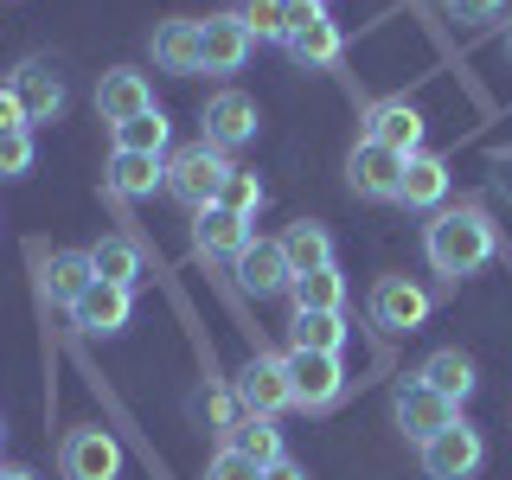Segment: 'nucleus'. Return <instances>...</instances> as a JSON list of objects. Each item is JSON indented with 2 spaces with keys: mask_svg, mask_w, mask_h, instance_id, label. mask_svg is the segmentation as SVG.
Returning <instances> with one entry per match:
<instances>
[{
  "mask_svg": "<svg viewBox=\"0 0 512 480\" xmlns=\"http://www.w3.org/2000/svg\"><path fill=\"white\" fill-rule=\"evenodd\" d=\"M423 250H429V269L448 282L474 276V269L493 263V250H500V231H493V218L480 212V205H448L436 212V224L423 231Z\"/></svg>",
  "mask_w": 512,
  "mask_h": 480,
  "instance_id": "nucleus-1",
  "label": "nucleus"
},
{
  "mask_svg": "<svg viewBox=\"0 0 512 480\" xmlns=\"http://www.w3.org/2000/svg\"><path fill=\"white\" fill-rule=\"evenodd\" d=\"M224 180H231V154H218L212 141H192L167 160V192L186 205V212H205V205H218Z\"/></svg>",
  "mask_w": 512,
  "mask_h": 480,
  "instance_id": "nucleus-2",
  "label": "nucleus"
},
{
  "mask_svg": "<svg viewBox=\"0 0 512 480\" xmlns=\"http://www.w3.org/2000/svg\"><path fill=\"white\" fill-rule=\"evenodd\" d=\"M282 372H288V391H295V410H333V404H340V391H346L340 352L288 346L282 352Z\"/></svg>",
  "mask_w": 512,
  "mask_h": 480,
  "instance_id": "nucleus-3",
  "label": "nucleus"
},
{
  "mask_svg": "<svg viewBox=\"0 0 512 480\" xmlns=\"http://www.w3.org/2000/svg\"><path fill=\"white\" fill-rule=\"evenodd\" d=\"M391 416H397V429L423 448L429 436H442L448 423H461V404H455V397H442V391H429L423 378H404V384H397V397H391Z\"/></svg>",
  "mask_w": 512,
  "mask_h": 480,
  "instance_id": "nucleus-4",
  "label": "nucleus"
},
{
  "mask_svg": "<svg viewBox=\"0 0 512 480\" xmlns=\"http://www.w3.org/2000/svg\"><path fill=\"white\" fill-rule=\"evenodd\" d=\"M480 461H487V442H480V429L468 423V416L423 442V474L429 480H474Z\"/></svg>",
  "mask_w": 512,
  "mask_h": 480,
  "instance_id": "nucleus-5",
  "label": "nucleus"
},
{
  "mask_svg": "<svg viewBox=\"0 0 512 480\" xmlns=\"http://www.w3.org/2000/svg\"><path fill=\"white\" fill-rule=\"evenodd\" d=\"M58 468H64V480H116L122 474V442L109 436V429L84 423V429H71V436H64Z\"/></svg>",
  "mask_w": 512,
  "mask_h": 480,
  "instance_id": "nucleus-6",
  "label": "nucleus"
},
{
  "mask_svg": "<svg viewBox=\"0 0 512 480\" xmlns=\"http://www.w3.org/2000/svg\"><path fill=\"white\" fill-rule=\"evenodd\" d=\"M250 52H256V39H250V26L237 20V7L199 20V71L231 77V71H244V64H250Z\"/></svg>",
  "mask_w": 512,
  "mask_h": 480,
  "instance_id": "nucleus-7",
  "label": "nucleus"
},
{
  "mask_svg": "<svg viewBox=\"0 0 512 480\" xmlns=\"http://www.w3.org/2000/svg\"><path fill=\"white\" fill-rule=\"evenodd\" d=\"M404 173H410V154L378 148V141H359L352 160H346V186L359 192V199H397V192H404Z\"/></svg>",
  "mask_w": 512,
  "mask_h": 480,
  "instance_id": "nucleus-8",
  "label": "nucleus"
},
{
  "mask_svg": "<svg viewBox=\"0 0 512 480\" xmlns=\"http://www.w3.org/2000/svg\"><path fill=\"white\" fill-rule=\"evenodd\" d=\"M205 141H212L218 154H237V148H250L256 141V128H263V116H256V96L244 90H218L212 103H205Z\"/></svg>",
  "mask_w": 512,
  "mask_h": 480,
  "instance_id": "nucleus-9",
  "label": "nucleus"
},
{
  "mask_svg": "<svg viewBox=\"0 0 512 480\" xmlns=\"http://www.w3.org/2000/svg\"><path fill=\"white\" fill-rule=\"evenodd\" d=\"M282 45H288V58L308 64V71H327V64H340V52H346V39H340V26L327 20V7H295Z\"/></svg>",
  "mask_w": 512,
  "mask_h": 480,
  "instance_id": "nucleus-10",
  "label": "nucleus"
},
{
  "mask_svg": "<svg viewBox=\"0 0 512 480\" xmlns=\"http://www.w3.org/2000/svg\"><path fill=\"white\" fill-rule=\"evenodd\" d=\"M13 96H20V109H26V128H32V122H58L64 103H71L64 71H58L52 58H26L20 71H13Z\"/></svg>",
  "mask_w": 512,
  "mask_h": 480,
  "instance_id": "nucleus-11",
  "label": "nucleus"
},
{
  "mask_svg": "<svg viewBox=\"0 0 512 480\" xmlns=\"http://www.w3.org/2000/svg\"><path fill=\"white\" fill-rule=\"evenodd\" d=\"M429 320V295L410 276H378L372 282V327L384 333H416Z\"/></svg>",
  "mask_w": 512,
  "mask_h": 480,
  "instance_id": "nucleus-12",
  "label": "nucleus"
},
{
  "mask_svg": "<svg viewBox=\"0 0 512 480\" xmlns=\"http://www.w3.org/2000/svg\"><path fill=\"white\" fill-rule=\"evenodd\" d=\"M237 404H244L250 416H282V410H295V391H288V372H282V359H256L237 372Z\"/></svg>",
  "mask_w": 512,
  "mask_h": 480,
  "instance_id": "nucleus-13",
  "label": "nucleus"
},
{
  "mask_svg": "<svg viewBox=\"0 0 512 480\" xmlns=\"http://www.w3.org/2000/svg\"><path fill=\"white\" fill-rule=\"evenodd\" d=\"M148 109H154V90H148V77H141V71L116 64V71L96 77V116H103L109 128H122V122H135V116H148Z\"/></svg>",
  "mask_w": 512,
  "mask_h": 480,
  "instance_id": "nucleus-14",
  "label": "nucleus"
},
{
  "mask_svg": "<svg viewBox=\"0 0 512 480\" xmlns=\"http://www.w3.org/2000/svg\"><path fill=\"white\" fill-rule=\"evenodd\" d=\"M365 141H378V148H397V154H423V109H416L410 96L372 103V109H365Z\"/></svg>",
  "mask_w": 512,
  "mask_h": 480,
  "instance_id": "nucleus-15",
  "label": "nucleus"
},
{
  "mask_svg": "<svg viewBox=\"0 0 512 480\" xmlns=\"http://www.w3.org/2000/svg\"><path fill=\"white\" fill-rule=\"evenodd\" d=\"M231 269H237V282H244L256 301L288 295V282H295V269H288V256H282V237H250V250L237 256Z\"/></svg>",
  "mask_w": 512,
  "mask_h": 480,
  "instance_id": "nucleus-16",
  "label": "nucleus"
},
{
  "mask_svg": "<svg viewBox=\"0 0 512 480\" xmlns=\"http://www.w3.org/2000/svg\"><path fill=\"white\" fill-rule=\"evenodd\" d=\"M192 250H199V256H224V263H237V256L250 250V218L224 212V205H205V212H192Z\"/></svg>",
  "mask_w": 512,
  "mask_h": 480,
  "instance_id": "nucleus-17",
  "label": "nucleus"
},
{
  "mask_svg": "<svg viewBox=\"0 0 512 480\" xmlns=\"http://www.w3.org/2000/svg\"><path fill=\"white\" fill-rule=\"evenodd\" d=\"M128 314H135V288H116V282H90L84 301L71 308V320L84 333H122Z\"/></svg>",
  "mask_w": 512,
  "mask_h": 480,
  "instance_id": "nucleus-18",
  "label": "nucleus"
},
{
  "mask_svg": "<svg viewBox=\"0 0 512 480\" xmlns=\"http://www.w3.org/2000/svg\"><path fill=\"white\" fill-rule=\"evenodd\" d=\"M154 64L173 77L199 71V20H160L154 26Z\"/></svg>",
  "mask_w": 512,
  "mask_h": 480,
  "instance_id": "nucleus-19",
  "label": "nucleus"
},
{
  "mask_svg": "<svg viewBox=\"0 0 512 480\" xmlns=\"http://www.w3.org/2000/svg\"><path fill=\"white\" fill-rule=\"evenodd\" d=\"M442 199H448V160L442 154H410V173H404L397 205H410V212H436Z\"/></svg>",
  "mask_w": 512,
  "mask_h": 480,
  "instance_id": "nucleus-20",
  "label": "nucleus"
},
{
  "mask_svg": "<svg viewBox=\"0 0 512 480\" xmlns=\"http://www.w3.org/2000/svg\"><path fill=\"white\" fill-rule=\"evenodd\" d=\"M224 448H237L244 461H256V468H269V461H282V429L276 416H237L231 429H224Z\"/></svg>",
  "mask_w": 512,
  "mask_h": 480,
  "instance_id": "nucleus-21",
  "label": "nucleus"
},
{
  "mask_svg": "<svg viewBox=\"0 0 512 480\" xmlns=\"http://www.w3.org/2000/svg\"><path fill=\"white\" fill-rule=\"evenodd\" d=\"M109 192L116 199H148L154 186H167V160H154V154H109Z\"/></svg>",
  "mask_w": 512,
  "mask_h": 480,
  "instance_id": "nucleus-22",
  "label": "nucleus"
},
{
  "mask_svg": "<svg viewBox=\"0 0 512 480\" xmlns=\"http://www.w3.org/2000/svg\"><path fill=\"white\" fill-rule=\"evenodd\" d=\"M282 256H288V269H295V276L333 269V237H327V224H314V218L288 224V231H282Z\"/></svg>",
  "mask_w": 512,
  "mask_h": 480,
  "instance_id": "nucleus-23",
  "label": "nucleus"
},
{
  "mask_svg": "<svg viewBox=\"0 0 512 480\" xmlns=\"http://www.w3.org/2000/svg\"><path fill=\"white\" fill-rule=\"evenodd\" d=\"M416 378H423L429 391L455 397V404H468V391L480 384V378H474V359H468L461 346H442V352H429V359H423V372H416Z\"/></svg>",
  "mask_w": 512,
  "mask_h": 480,
  "instance_id": "nucleus-24",
  "label": "nucleus"
},
{
  "mask_svg": "<svg viewBox=\"0 0 512 480\" xmlns=\"http://www.w3.org/2000/svg\"><path fill=\"white\" fill-rule=\"evenodd\" d=\"M90 282H96V269H90V250H58L52 263H45V295H52V301H64V308H77Z\"/></svg>",
  "mask_w": 512,
  "mask_h": 480,
  "instance_id": "nucleus-25",
  "label": "nucleus"
},
{
  "mask_svg": "<svg viewBox=\"0 0 512 480\" xmlns=\"http://www.w3.org/2000/svg\"><path fill=\"white\" fill-rule=\"evenodd\" d=\"M288 295H295V314H340L346 308V276L340 269H314V276L288 282Z\"/></svg>",
  "mask_w": 512,
  "mask_h": 480,
  "instance_id": "nucleus-26",
  "label": "nucleus"
},
{
  "mask_svg": "<svg viewBox=\"0 0 512 480\" xmlns=\"http://www.w3.org/2000/svg\"><path fill=\"white\" fill-rule=\"evenodd\" d=\"M90 269H96V282L135 288L141 282V250L128 244V237H103V244H90Z\"/></svg>",
  "mask_w": 512,
  "mask_h": 480,
  "instance_id": "nucleus-27",
  "label": "nucleus"
},
{
  "mask_svg": "<svg viewBox=\"0 0 512 480\" xmlns=\"http://www.w3.org/2000/svg\"><path fill=\"white\" fill-rule=\"evenodd\" d=\"M173 148V122L160 116V109H148V116H135V122H122L116 128V154H167Z\"/></svg>",
  "mask_w": 512,
  "mask_h": 480,
  "instance_id": "nucleus-28",
  "label": "nucleus"
},
{
  "mask_svg": "<svg viewBox=\"0 0 512 480\" xmlns=\"http://www.w3.org/2000/svg\"><path fill=\"white\" fill-rule=\"evenodd\" d=\"M237 20L250 26V39H288V20H295V0H237Z\"/></svg>",
  "mask_w": 512,
  "mask_h": 480,
  "instance_id": "nucleus-29",
  "label": "nucleus"
},
{
  "mask_svg": "<svg viewBox=\"0 0 512 480\" xmlns=\"http://www.w3.org/2000/svg\"><path fill=\"white\" fill-rule=\"evenodd\" d=\"M288 340L308 352H340L346 346V320L340 314H295L288 320Z\"/></svg>",
  "mask_w": 512,
  "mask_h": 480,
  "instance_id": "nucleus-30",
  "label": "nucleus"
},
{
  "mask_svg": "<svg viewBox=\"0 0 512 480\" xmlns=\"http://www.w3.org/2000/svg\"><path fill=\"white\" fill-rule=\"evenodd\" d=\"M218 205H224V212H237V218H256V212H263V180H256V173H244V167H231V180H224Z\"/></svg>",
  "mask_w": 512,
  "mask_h": 480,
  "instance_id": "nucleus-31",
  "label": "nucleus"
},
{
  "mask_svg": "<svg viewBox=\"0 0 512 480\" xmlns=\"http://www.w3.org/2000/svg\"><path fill=\"white\" fill-rule=\"evenodd\" d=\"M39 148H32V128H13V135H0V180H26Z\"/></svg>",
  "mask_w": 512,
  "mask_h": 480,
  "instance_id": "nucleus-32",
  "label": "nucleus"
},
{
  "mask_svg": "<svg viewBox=\"0 0 512 480\" xmlns=\"http://www.w3.org/2000/svg\"><path fill=\"white\" fill-rule=\"evenodd\" d=\"M205 480H263V468H256V461H244L237 448H218L212 468H205Z\"/></svg>",
  "mask_w": 512,
  "mask_h": 480,
  "instance_id": "nucleus-33",
  "label": "nucleus"
},
{
  "mask_svg": "<svg viewBox=\"0 0 512 480\" xmlns=\"http://www.w3.org/2000/svg\"><path fill=\"white\" fill-rule=\"evenodd\" d=\"M13 128H26V109L13 96V84H0V135H13Z\"/></svg>",
  "mask_w": 512,
  "mask_h": 480,
  "instance_id": "nucleus-34",
  "label": "nucleus"
},
{
  "mask_svg": "<svg viewBox=\"0 0 512 480\" xmlns=\"http://www.w3.org/2000/svg\"><path fill=\"white\" fill-rule=\"evenodd\" d=\"M448 13H455V20H493L500 0H448Z\"/></svg>",
  "mask_w": 512,
  "mask_h": 480,
  "instance_id": "nucleus-35",
  "label": "nucleus"
},
{
  "mask_svg": "<svg viewBox=\"0 0 512 480\" xmlns=\"http://www.w3.org/2000/svg\"><path fill=\"white\" fill-rule=\"evenodd\" d=\"M263 480H308V474H301V468H295V461H288V455H282V461H269V468H263Z\"/></svg>",
  "mask_w": 512,
  "mask_h": 480,
  "instance_id": "nucleus-36",
  "label": "nucleus"
},
{
  "mask_svg": "<svg viewBox=\"0 0 512 480\" xmlns=\"http://www.w3.org/2000/svg\"><path fill=\"white\" fill-rule=\"evenodd\" d=\"M493 180H500V192H512V148L493 154Z\"/></svg>",
  "mask_w": 512,
  "mask_h": 480,
  "instance_id": "nucleus-37",
  "label": "nucleus"
},
{
  "mask_svg": "<svg viewBox=\"0 0 512 480\" xmlns=\"http://www.w3.org/2000/svg\"><path fill=\"white\" fill-rule=\"evenodd\" d=\"M0 480H39L32 468H0Z\"/></svg>",
  "mask_w": 512,
  "mask_h": 480,
  "instance_id": "nucleus-38",
  "label": "nucleus"
},
{
  "mask_svg": "<svg viewBox=\"0 0 512 480\" xmlns=\"http://www.w3.org/2000/svg\"><path fill=\"white\" fill-rule=\"evenodd\" d=\"M295 7H327V0H295Z\"/></svg>",
  "mask_w": 512,
  "mask_h": 480,
  "instance_id": "nucleus-39",
  "label": "nucleus"
},
{
  "mask_svg": "<svg viewBox=\"0 0 512 480\" xmlns=\"http://www.w3.org/2000/svg\"><path fill=\"white\" fill-rule=\"evenodd\" d=\"M506 52H512V26H506Z\"/></svg>",
  "mask_w": 512,
  "mask_h": 480,
  "instance_id": "nucleus-40",
  "label": "nucleus"
},
{
  "mask_svg": "<svg viewBox=\"0 0 512 480\" xmlns=\"http://www.w3.org/2000/svg\"><path fill=\"white\" fill-rule=\"evenodd\" d=\"M0 436H7V416H0Z\"/></svg>",
  "mask_w": 512,
  "mask_h": 480,
  "instance_id": "nucleus-41",
  "label": "nucleus"
}]
</instances>
